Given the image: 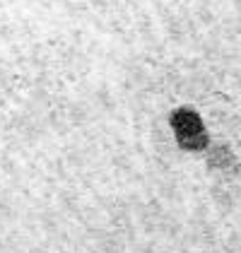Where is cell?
<instances>
[{
    "mask_svg": "<svg viewBox=\"0 0 241 253\" xmlns=\"http://www.w3.org/2000/svg\"><path fill=\"white\" fill-rule=\"evenodd\" d=\"M169 126L174 130L179 147L186 152H202L210 145V135H207V128L202 123L201 114L191 106H179L176 111H171Z\"/></svg>",
    "mask_w": 241,
    "mask_h": 253,
    "instance_id": "1",
    "label": "cell"
}]
</instances>
